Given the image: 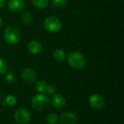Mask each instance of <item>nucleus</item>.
Wrapping results in <instances>:
<instances>
[{
    "label": "nucleus",
    "instance_id": "obj_23",
    "mask_svg": "<svg viewBox=\"0 0 124 124\" xmlns=\"http://www.w3.org/2000/svg\"><path fill=\"white\" fill-rule=\"evenodd\" d=\"M2 24H3V20H2V19H1V17H0V28L2 26Z\"/></svg>",
    "mask_w": 124,
    "mask_h": 124
},
{
    "label": "nucleus",
    "instance_id": "obj_9",
    "mask_svg": "<svg viewBox=\"0 0 124 124\" xmlns=\"http://www.w3.org/2000/svg\"><path fill=\"white\" fill-rule=\"evenodd\" d=\"M60 122L62 124H76L77 122V118L73 113L66 112L61 115Z\"/></svg>",
    "mask_w": 124,
    "mask_h": 124
},
{
    "label": "nucleus",
    "instance_id": "obj_20",
    "mask_svg": "<svg viewBox=\"0 0 124 124\" xmlns=\"http://www.w3.org/2000/svg\"><path fill=\"white\" fill-rule=\"evenodd\" d=\"M5 102H6V103L8 105L13 106V105H15L16 104L17 100H16L15 96H13V95H8V96H7V97L5 99Z\"/></svg>",
    "mask_w": 124,
    "mask_h": 124
},
{
    "label": "nucleus",
    "instance_id": "obj_10",
    "mask_svg": "<svg viewBox=\"0 0 124 124\" xmlns=\"http://www.w3.org/2000/svg\"><path fill=\"white\" fill-rule=\"evenodd\" d=\"M52 104L54 108L57 109H61L65 106L66 100L62 95L56 94H54L52 97Z\"/></svg>",
    "mask_w": 124,
    "mask_h": 124
},
{
    "label": "nucleus",
    "instance_id": "obj_2",
    "mask_svg": "<svg viewBox=\"0 0 124 124\" xmlns=\"http://www.w3.org/2000/svg\"><path fill=\"white\" fill-rule=\"evenodd\" d=\"M4 37L5 41L9 44H17L20 38L18 30L12 25L7 26L4 31Z\"/></svg>",
    "mask_w": 124,
    "mask_h": 124
},
{
    "label": "nucleus",
    "instance_id": "obj_12",
    "mask_svg": "<svg viewBox=\"0 0 124 124\" xmlns=\"http://www.w3.org/2000/svg\"><path fill=\"white\" fill-rule=\"evenodd\" d=\"M52 56H53L54 60H55L57 62H63V61H65V60L66 58L65 52L60 49H57L54 50L53 52Z\"/></svg>",
    "mask_w": 124,
    "mask_h": 124
},
{
    "label": "nucleus",
    "instance_id": "obj_15",
    "mask_svg": "<svg viewBox=\"0 0 124 124\" xmlns=\"http://www.w3.org/2000/svg\"><path fill=\"white\" fill-rule=\"evenodd\" d=\"M33 5L39 9L46 8L49 4V0H31Z\"/></svg>",
    "mask_w": 124,
    "mask_h": 124
},
{
    "label": "nucleus",
    "instance_id": "obj_21",
    "mask_svg": "<svg viewBox=\"0 0 124 124\" xmlns=\"http://www.w3.org/2000/svg\"><path fill=\"white\" fill-rule=\"evenodd\" d=\"M54 92H55V87L52 85H49L46 93L49 94H53Z\"/></svg>",
    "mask_w": 124,
    "mask_h": 124
},
{
    "label": "nucleus",
    "instance_id": "obj_7",
    "mask_svg": "<svg viewBox=\"0 0 124 124\" xmlns=\"http://www.w3.org/2000/svg\"><path fill=\"white\" fill-rule=\"evenodd\" d=\"M25 4L23 0H9L8 1V8L13 12H20L25 9Z\"/></svg>",
    "mask_w": 124,
    "mask_h": 124
},
{
    "label": "nucleus",
    "instance_id": "obj_8",
    "mask_svg": "<svg viewBox=\"0 0 124 124\" xmlns=\"http://www.w3.org/2000/svg\"><path fill=\"white\" fill-rule=\"evenodd\" d=\"M22 78L27 84H33L36 79V73L31 68H25L22 72Z\"/></svg>",
    "mask_w": 124,
    "mask_h": 124
},
{
    "label": "nucleus",
    "instance_id": "obj_17",
    "mask_svg": "<svg viewBox=\"0 0 124 124\" xmlns=\"http://www.w3.org/2000/svg\"><path fill=\"white\" fill-rule=\"evenodd\" d=\"M59 119V116L57 114L54 113H51L49 114H48L46 117V121L48 124H54L57 122Z\"/></svg>",
    "mask_w": 124,
    "mask_h": 124
},
{
    "label": "nucleus",
    "instance_id": "obj_22",
    "mask_svg": "<svg viewBox=\"0 0 124 124\" xmlns=\"http://www.w3.org/2000/svg\"><path fill=\"white\" fill-rule=\"evenodd\" d=\"M6 4V0H0V9L3 8Z\"/></svg>",
    "mask_w": 124,
    "mask_h": 124
},
{
    "label": "nucleus",
    "instance_id": "obj_1",
    "mask_svg": "<svg viewBox=\"0 0 124 124\" xmlns=\"http://www.w3.org/2000/svg\"><path fill=\"white\" fill-rule=\"evenodd\" d=\"M68 62L69 65L74 69H81L86 65L85 57L79 52L75 51L69 54L68 57Z\"/></svg>",
    "mask_w": 124,
    "mask_h": 124
},
{
    "label": "nucleus",
    "instance_id": "obj_5",
    "mask_svg": "<svg viewBox=\"0 0 124 124\" xmlns=\"http://www.w3.org/2000/svg\"><path fill=\"white\" fill-rule=\"evenodd\" d=\"M15 121L20 124H26L31 121V116L30 112L25 108H18L14 114Z\"/></svg>",
    "mask_w": 124,
    "mask_h": 124
},
{
    "label": "nucleus",
    "instance_id": "obj_13",
    "mask_svg": "<svg viewBox=\"0 0 124 124\" xmlns=\"http://www.w3.org/2000/svg\"><path fill=\"white\" fill-rule=\"evenodd\" d=\"M48 86L49 85L47 84V83L46 81H39L36 84L35 88H36V91H38L41 94H45L47 92Z\"/></svg>",
    "mask_w": 124,
    "mask_h": 124
},
{
    "label": "nucleus",
    "instance_id": "obj_19",
    "mask_svg": "<svg viewBox=\"0 0 124 124\" xmlns=\"http://www.w3.org/2000/svg\"><path fill=\"white\" fill-rule=\"evenodd\" d=\"M4 80L8 84H12L15 81V76L12 73L8 72L6 73V75L4 76Z\"/></svg>",
    "mask_w": 124,
    "mask_h": 124
},
{
    "label": "nucleus",
    "instance_id": "obj_16",
    "mask_svg": "<svg viewBox=\"0 0 124 124\" xmlns=\"http://www.w3.org/2000/svg\"><path fill=\"white\" fill-rule=\"evenodd\" d=\"M67 4V0H52V6L54 9H60L63 8Z\"/></svg>",
    "mask_w": 124,
    "mask_h": 124
},
{
    "label": "nucleus",
    "instance_id": "obj_11",
    "mask_svg": "<svg viewBox=\"0 0 124 124\" xmlns=\"http://www.w3.org/2000/svg\"><path fill=\"white\" fill-rule=\"evenodd\" d=\"M42 48H43V46H42L41 43L38 40L31 41L28 44V49L29 52L33 54H39L41 52Z\"/></svg>",
    "mask_w": 124,
    "mask_h": 124
},
{
    "label": "nucleus",
    "instance_id": "obj_18",
    "mask_svg": "<svg viewBox=\"0 0 124 124\" xmlns=\"http://www.w3.org/2000/svg\"><path fill=\"white\" fill-rule=\"evenodd\" d=\"M7 68H8V65L7 62L4 59L0 58V75L4 74L7 71Z\"/></svg>",
    "mask_w": 124,
    "mask_h": 124
},
{
    "label": "nucleus",
    "instance_id": "obj_4",
    "mask_svg": "<svg viewBox=\"0 0 124 124\" xmlns=\"http://www.w3.org/2000/svg\"><path fill=\"white\" fill-rule=\"evenodd\" d=\"M44 25L46 30L52 33L57 32L62 28V23L60 20L54 16L47 17L44 20Z\"/></svg>",
    "mask_w": 124,
    "mask_h": 124
},
{
    "label": "nucleus",
    "instance_id": "obj_3",
    "mask_svg": "<svg viewBox=\"0 0 124 124\" xmlns=\"http://www.w3.org/2000/svg\"><path fill=\"white\" fill-rule=\"evenodd\" d=\"M32 105L37 110H44L49 105V97L44 94H39L35 95L32 99Z\"/></svg>",
    "mask_w": 124,
    "mask_h": 124
},
{
    "label": "nucleus",
    "instance_id": "obj_6",
    "mask_svg": "<svg viewBox=\"0 0 124 124\" xmlns=\"http://www.w3.org/2000/svg\"><path fill=\"white\" fill-rule=\"evenodd\" d=\"M89 103L91 107L95 110H101L105 107V102L102 95L93 94L89 98Z\"/></svg>",
    "mask_w": 124,
    "mask_h": 124
},
{
    "label": "nucleus",
    "instance_id": "obj_14",
    "mask_svg": "<svg viewBox=\"0 0 124 124\" xmlns=\"http://www.w3.org/2000/svg\"><path fill=\"white\" fill-rule=\"evenodd\" d=\"M33 20L31 13L29 11H25L21 15V22L23 25H29Z\"/></svg>",
    "mask_w": 124,
    "mask_h": 124
}]
</instances>
